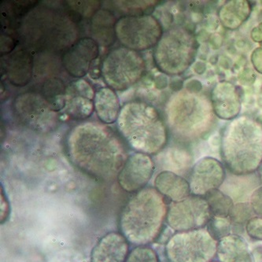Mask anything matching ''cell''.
Returning a JSON list of instances; mask_svg holds the SVG:
<instances>
[{"label": "cell", "instance_id": "9a60e30c", "mask_svg": "<svg viewBox=\"0 0 262 262\" xmlns=\"http://www.w3.org/2000/svg\"><path fill=\"white\" fill-rule=\"evenodd\" d=\"M129 244L121 232H108L92 249L91 262H125L130 253Z\"/></svg>", "mask_w": 262, "mask_h": 262}, {"label": "cell", "instance_id": "e0dca14e", "mask_svg": "<svg viewBox=\"0 0 262 262\" xmlns=\"http://www.w3.org/2000/svg\"><path fill=\"white\" fill-rule=\"evenodd\" d=\"M94 107L99 121L104 124L117 122L122 108L116 91L110 87L101 88L96 92Z\"/></svg>", "mask_w": 262, "mask_h": 262}, {"label": "cell", "instance_id": "44dd1931", "mask_svg": "<svg viewBox=\"0 0 262 262\" xmlns=\"http://www.w3.org/2000/svg\"><path fill=\"white\" fill-rule=\"evenodd\" d=\"M66 114L74 120H85L93 113L94 100L73 93L67 89L65 102Z\"/></svg>", "mask_w": 262, "mask_h": 262}, {"label": "cell", "instance_id": "277c9868", "mask_svg": "<svg viewBox=\"0 0 262 262\" xmlns=\"http://www.w3.org/2000/svg\"><path fill=\"white\" fill-rule=\"evenodd\" d=\"M117 126L132 149L150 156L162 152L169 140V128L162 114L154 105L142 99L124 104Z\"/></svg>", "mask_w": 262, "mask_h": 262}, {"label": "cell", "instance_id": "6da1fadb", "mask_svg": "<svg viewBox=\"0 0 262 262\" xmlns=\"http://www.w3.org/2000/svg\"><path fill=\"white\" fill-rule=\"evenodd\" d=\"M123 142L111 128L100 123H82L72 129L67 151L73 165L95 179L110 181L128 159Z\"/></svg>", "mask_w": 262, "mask_h": 262}, {"label": "cell", "instance_id": "9c48e42d", "mask_svg": "<svg viewBox=\"0 0 262 262\" xmlns=\"http://www.w3.org/2000/svg\"><path fill=\"white\" fill-rule=\"evenodd\" d=\"M164 32L160 20L151 14L122 16L115 26L116 38L121 45L138 52L155 48Z\"/></svg>", "mask_w": 262, "mask_h": 262}, {"label": "cell", "instance_id": "d6a6232c", "mask_svg": "<svg viewBox=\"0 0 262 262\" xmlns=\"http://www.w3.org/2000/svg\"><path fill=\"white\" fill-rule=\"evenodd\" d=\"M210 262H220V261H215V260H212V261Z\"/></svg>", "mask_w": 262, "mask_h": 262}, {"label": "cell", "instance_id": "8992f818", "mask_svg": "<svg viewBox=\"0 0 262 262\" xmlns=\"http://www.w3.org/2000/svg\"><path fill=\"white\" fill-rule=\"evenodd\" d=\"M199 42L191 29L175 26L166 29L154 50V61L165 75L184 74L197 57Z\"/></svg>", "mask_w": 262, "mask_h": 262}, {"label": "cell", "instance_id": "52a82bcc", "mask_svg": "<svg viewBox=\"0 0 262 262\" xmlns=\"http://www.w3.org/2000/svg\"><path fill=\"white\" fill-rule=\"evenodd\" d=\"M106 84L117 92H124L140 82L146 74V62L138 51L120 46L109 51L101 64Z\"/></svg>", "mask_w": 262, "mask_h": 262}, {"label": "cell", "instance_id": "4dcf8cb0", "mask_svg": "<svg viewBox=\"0 0 262 262\" xmlns=\"http://www.w3.org/2000/svg\"><path fill=\"white\" fill-rule=\"evenodd\" d=\"M252 62L257 71L262 73V48H259L253 52Z\"/></svg>", "mask_w": 262, "mask_h": 262}, {"label": "cell", "instance_id": "cb8c5ba5", "mask_svg": "<svg viewBox=\"0 0 262 262\" xmlns=\"http://www.w3.org/2000/svg\"><path fill=\"white\" fill-rule=\"evenodd\" d=\"M232 225L230 218L212 216L206 226V229L214 239L219 241L231 234Z\"/></svg>", "mask_w": 262, "mask_h": 262}, {"label": "cell", "instance_id": "7402d4cb", "mask_svg": "<svg viewBox=\"0 0 262 262\" xmlns=\"http://www.w3.org/2000/svg\"><path fill=\"white\" fill-rule=\"evenodd\" d=\"M204 198L213 216L230 218L235 204L233 199L228 194L222 190L216 189L208 193Z\"/></svg>", "mask_w": 262, "mask_h": 262}, {"label": "cell", "instance_id": "5b68a950", "mask_svg": "<svg viewBox=\"0 0 262 262\" xmlns=\"http://www.w3.org/2000/svg\"><path fill=\"white\" fill-rule=\"evenodd\" d=\"M210 99L200 91L188 89L172 94L165 106V122L180 143L205 138L216 123Z\"/></svg>", "mask_w": 262, "mask_h": 262}, {"label": "cell", "instance_id": "3957f363", "mask_svg": "<svg viewBox=\"0 0 262 262\" xmlns=\"http://www.w3.org/2000/svg\"><path fill=\"white\" fill-rule=\"evenodd\" d=\"M220 144L224 165L231 173H254L262 161V123L250 115L237 117L225 124Z\"/></svg>", "mask_w": 262, "mask_h": 262}, {"label": "cell", "instance_id": "83f0119b", "mask_svg": "<svg viewBox=\"0 0 262 262\" xmlns=\"http://www.w3.org/2000/svg\"><path fill=\"white\" fill-rule=\"evenodd\" d=\"M247 235L251 238L262 240V217L254 216L247 222L246 225Z\"/></svg>", "mask_w": 262, "mask_h": 262}, {"label": "cell", "instance_id": "1f68e13d", "mask_svg": "<svg viewBox=\"0 0 262 262\" xmlns=\"http://www.w3.org/2000/svg\"><path fill=\"white\" fill-rule=\"evenodd\" d=\"M257 172L259 181H260V184H262V161L259 165L258 168H257Z\"/></svg>", "mask_w": 262, "mask_h": 262}, {"label": "cell", "instance_id": "ffe728a7", "mask_svg": "<svg viewBox=\"0 0 262 262\" xmlns=\"http://www.w3.org/2000/svg\"><path fill=\"white\" fill-rule=\"evenodd\" d=\"M162 162L164 170L189 173L192 168L193 157L191 151L186 147V144L180 143L179 146H171L166 150H162Z\"/></svg>", "mask_w": 262, "mask_h": 262}, {"label": "cell", "instance_id": "484cf974", "mask_svg": "<svg viewBox=\"0 0 262 262\" xmlns=\"http://www.w3.org/2000/svg\"><path fill=\"white\" fill-rule=\"evenodd\" d=\"M125 262H160L159 254L149 246H139L130 251Z\"/></svg>", "mask_w": 262, "mask_h": 262}, {"label": "cell", "instance_id": "30bf717a", "mask_svg": "<svg viewBox=\"0 0 262 262\" xmlns=\"http://www.w3.org/2000/svg\"><path fill=\"white\" fill-rule=\"evenodd\" d=\"M212 215L204 197L191 194L180 202H171L166 222L175 232H187L207 226Z\"/></svg>", "mask_w": 262, "mask_h": 262}, {"label": "cell", "instance_id": "7c38bea8", "mask_svg": "<svg viewBox=\"0 0 262 262\" xmlns=\"http://www.w3.org/2000/svg\"><path fill=\"white\" fill-rule=\"evenodd\" d=\"M155 170V161L150 155L136 152L128 157L117 180L121 189L136 193L146 187Z\"/></svg>", "mask_w": 262, "mask_h": 262}, {"label": "cell", "instance_id": "603a6c76", "mask_svg": "<svg viewBox=\"0 0 262 262\" xmlns=\"http://www.w3.org/2000/svg\"><path fill=\"white\" fill-rule=\"evenodd\" d=\"M117 20L114 19V16L109 11H99L96 14L93 19L92 30L94 36H96V42L105 45L107 43L106 35H109L111 37L116 36L115 34V26Z\"/></svg>", "mask_w": 262, "mask_h": 262}, {"label": "cell", "instance_id": "4316f807", "mask_svg": "<svg viewBox=\"0 0 262 262\" xmlns=\"http://www.w3.org/2000/svg\"><path fill=\"white\" fill-rule=\"evenodd\" d=\"M67 90L83 96V97L92 99V100H94V98L96 96V92L92 89L90 83L83 79H80V80L73 82L71 85L69 86Z\"/></svg>", "mask_w": 262, "mask_h": 262}, {"label": "cell", "instance_id": "7a4b0ae2", "mask_svg": "<svg viewBox=\"0 0 262 262\" xmlns=\"http://www.w3.org/2000/svg\"><path fill=\"white\" fill-rule=\"evenodd\" d=\"M168 208L166 199L155 187H144L133 194L123 207L120 232L136 247L148 246L162 234Z\"/></svg>", "mask_w": 262, "mask_h": 262}, {"label": "cell", "instance_id": "ba28073f", "mask_svg": "<svg viewBox=\"0 0 262 262\" xmlns=\"http://www.w3.org/2000/svg\"><path fill=\"white\" fill-rule=\"evenodd\" d=\"M217 243L205 228L176 232L165 244V257L169 262H210Z\"/></svg>", "mask_w": 262, "mask_h": 262}, {"label": "cell", "instance_id": "f546056e", "mask_svg": "<svg viewBox=\"0 0 262 262\" xmlns=\"http://www.w3.org/2000/svg\"><path fill=\"white\" fill-rule=\"evenodd\" d=\"M9 209L10 206L5 194L1 193V224L5 223L6 221L8 219L7 217L9 216Z\"/></svg>", "mask_w": 262, "mask_h": 262}, {"label": "cell", "instance_id": "d4e9b609", "mask_svg": "<svg viewBox=\"0 0 262 262\" xmlns=\"http://www.w3.org/2000/svg\"><path fill=\"white\" fill-rule=\"evenodd\" d=\"M253 213H254L250 206V202L238 203L234 206L230 220L232 222V225L246 227L247 222L251 218L254 217Z\"/></svg>", "mask_w": 262, "mask_h": 262}, {"label": "cell", "instance_id": "ac0fdd59", "mask_svg": "<svg viewBox=\"0 0 262 262\" xmlns=\"http://www.w3.org/2000/svg\"><path fill=\"white\" fill-rule=\"evenodd\" d=\"M216 256L220 262H254L245 238L230 234L217 243Z\"/></svg>", "mask_w": 262, "mask_h": 262}, {"label": "cell", "instance_id": "8fae6325", "mask_svg": "<svg viewBox=\"0 0 262 262\" xmlns=\"http://www.w3.org/2000/svg\"><path fill=\"white\" fill-rule=\"evenodd\" d=\"M226 178L225 166L213 157H204L193 165L188 182L191 194L204 197L206 194L219 189Z\"/></svg>", "mask_w": 262, "mask_h": 262}, {"label": "cell", "instance_id": "f1b7e54d", "mask_svg": "<svg viewBox=\"0 0 262 262\" xmlns=\"http://www.w3.org/2000/svg\"><path fill=\"white\" fill-rule=\"evenodd\" d=\"M250 204L254 214L262 217V186L253 191L250 197Z\"/></svg>", "mask_w": 262, "mask_h": 262}, {"label": "cell", "instance_id": "d6986e66", "mask_svg": "<svg viewBox=\"0 0 262 262\" xmlns=\"http://www.w3.org/2000/svg\"><path fill=\"white\" fill-rule=\"evenodd\" d=\"M251 10L248 1H228L220 8L218 16L225 28L235 30L250 17Z\"/></svg>", "mask_w": 262, "mask_h": 262}, {"label": "cell", "instance_id": "5bb4252c", "mask_svg": "<svg viewBox=\"0 0 262 262\" xmlns=\"http://www.w3.org/2000/svg\"><path fill=\"white\" fill-rule=\"evenodd\" d=\"M210 102L216 117L232 121L239 116L242 109V90L228 81H221L210 92Z\"/></svg>", "mask_w": 262, "mask_h": 262}, {"label": "cell", "instance_id": "4fadbf2b", "mask_svg": "<svg viewBox=\"0 0 262 262\" xmlns=\"http://www.w3.org/2000/svg\"><path fill=\"white\" fill-rule=\"evenodd\" d=\"M99 48L96 40L83 37L69 48L63 55L62 64L72 77L81 78L90 71L94 61H97Z\"/></svg>", "mask_w": 262, "mask_h": 262}, {"label": "cell", "instance_id": "2e32d148", "mask_svg": "<svg viewBox=\"0 0 262 262\" xmlns=\"http://www.w3.org/2000/svg\"><path fill=\"white\" fill-rule=\"evenodd\" d=\"M155 188L165 199L172 202L182 201L191 195V187L184 177L171 171L162 170L155 179Z\"/></svg>", "mask_w": 262, "mask_h": 262}]
</instances>
